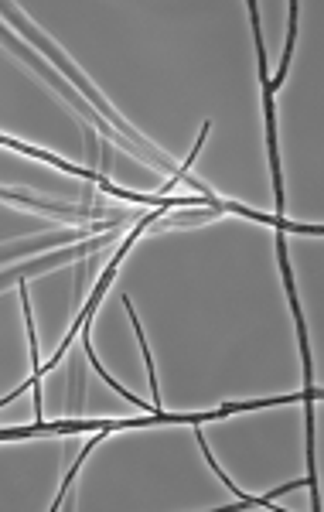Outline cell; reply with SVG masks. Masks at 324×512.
Segmentation results:
<instances>
[{
    "mask_svg": "<svg viewBox=\"0 0 324 512\" xmlns=\"http://www.w3.org/2000/svg\"><path fill=\"white\" fill-rule=\"evenodd\" d=\"M0 198H7V202H18V205H28V209L52 212V216H65V219H93V216H103L99 209H72V205L41 202V198H31V195H21V192H4V188H0Z\"/></svg>",
    "mask_w": 324,
    "mask_h": 512,
    "instance_id": "obj_3",
    "label": "cell"
},
{
    "mask_svg": "<svg viewBox=\"0 0 324 512\" xmlns=\"http://www.w3.org/2000/svg\"><path fill=\"white\" fill-rule=\"evenodd\" d=\"M0 14H4V18H11L14 24H18V28L24 31V35H28V38H31V45H38V48H41V52H45V55H52V59H55L58 65H62V72H65V76H72V79H76V86H79V89H82V93H86L89 99H93V106H99V110H103V113H106V120H110V123H113V127H116V130H120V134H123V137H127V144H134V147H137V151H140V147H147V151H154V147H151V144H147V140H144V137H140V134H134V130H130V127H127V123H123V120H120V117H116V113L110 110V106H106V103H103V99H99V93H96V89H93V86H89V82H86V79H82V76H79V72H76V69H72V62H69V59H65V55H62V52H58V48H55V45H48V41H45V38H41V35H38V31H35V28H31V24H28V21H24V18H18V14H14V7H0Z\"/></svg>",
    "mask_w": 324,
    "mask_h": 512,
    "instance_id": "obj_1",
    "label": "cell"
},
{
    "mask_svg": "<svg viewBox=\"0 0 324 512\" xmlns=\"http://www.w3.org/2000/svg\"><path fill=\"white\" fill-rule=\"evenodd\" d=\"M0 41H4V45H7V48H14V52H18V55H21V59H24V62H28V65H35V69L41 72V76H45L48 82H52V86L58 89V93H65V99H69V103H72V106H76V110H79V113H86V120H93V123H96V127H99V130H103V134H106V137H113V130H110V127H106V123H103V120H99V117H96V113H93V110H89V106H86V103H82V99H79L76 93H72V89H69V86H65V82H58V76H52V72H48V65H45V62H38V59H35V55H31V52H28V48H24V45H18V41H14L11 35H7V31H4V28H0Z\"/></svg>",
    "mask_w": 324,
    "mask_h": 512,
    "instance_id": "obj_2",
    "label": "cell"
}]
</instances>
